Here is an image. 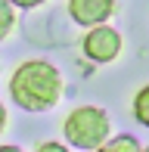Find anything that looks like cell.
<instances>
[{"label": "cell", "instance_id": "277c9868", "mask_svg": "<svg viewBox=\"0 0 149 152\" xmlns=\"http://www.w3.org/2000/svg\"><path fill=\"white\" fill-rule=\"evenodd\" d=\"M112 12H115V0H69V16L87 28L106 25Z\"/></svg>", "mask_w": 149, "mask_h": 152}, {"label": "cell", "instance_id": "52a82bcc", "mask_svg": "<svg viewBox=\"0 0 149 152\" xmlns=\"http://www.w3.org/2000/svg\"><path fill=\"white\" fill-rule=\"evenodd\" d=\"M0 16H3V37H9V31H12V3L9 0L0 3Z\"/></svg>", "mask_w": 149, "mask_h": 152}, {"label": "cell", "instance_id": "3957f363", "mask_svg": "<svg viewBox=\"0 0 149 152\" xmlns=\"http://www.w3.org/2000/svg\"><path fill=\"white\" fill-rule=\"evenodd\" d=\"M81 50H84V56L90 62H99V65H103V62H112L121 53V34L115 31L112 25H99V28L87 31Z\"/></svg>", "mask_w": 149, "mask_h": 152}, {"label": "cell", "instance_id": "8fae6325", "mask_svg": "<svg viewBox=\"0 0 149 152\" xmlns=\"http://www.w3.org/2000/svg\"><path fill=\"white\" fill-rule=\"evenodd\" d=\"M143 152H149V146H146V149H143Z\"/></svg>", "mask_w": 149, "mask_h": 152}, {"label": "cell", "instance_id": "30bf717a", "mask_svg": "<svg viewBox=\"0 0 149 152\" xmlns=\"http://www.w3.org/2000/svg\"><path fill=\"white\" fill-rule=\"evenodd\" d=\"M0 152H22L19 146H9V143H6V146H0Z\"/></svg>", "mask_w": 149, "mask_h": 152}, {"label": "cell", "instance_id": "8992f818", "mask_svg": "<svg viewBox=\"0 0 149 152\" xmlns=\"http://www.w3.org/2000/svg\"><path fill=\"white\" fill-rule=\"evenodd\" d=\"M99 152H143V149H140V143L134 140L131 134H118V137H112Z\"/></svg>", "mask_w": 149, "mask_h": 152}, {"label": "cell", "instance_id": "6da1fadb", "mask_svg": "<svg viewBox=\"0 0 149 152\" xmlns=\"http://www.w3.org/2000/svg\"><path fill=\"white\" fill-rule=\"evenodd\" d=\"M9 96L25 112H47L62 96V75L47 59H28L12 72Z\"/></svg>", "mask_w": 149, "mask_h": 152}, {"label": "cell", "instance_id": "7a4b0ae2", "mask_svg": "<svg viewBox=\"0 0 149 152\" xmlns=\"http://www.w3.org/2000/svg\"><path fill=\"white\" fill-rule=\"evenodd\" d=\"M109 130H112L109 115H106L99 106H78V109H72L65 124H62L65 140H69L74 149H90V152H99L112 140Z\"/></svg>", "mask_w": 149, "mask_h": 152}, {"label": "cell", "instance_id": "ba28073f", "mask_svg": "<svg viewBox=\"0 0 149 152\" xmlns=\"http://www.w3.org/2000/svg\"><path fill=\"white\" fill-rule=\"evenodd\" d=\"M34 152H72L69 146H62V143H53V140H47V143H40V146Z\"/></svg>", "mask_w": 149, "mask_h": 152}, {"label": "cell", "instance_id": "9c48e42d", "mask_svg": "<svg viewBox=\"0 0 149 152\" xmlns=\"http://www.w3.org/2000/svg\"><path fill=\"white\" fill-rule=\"evenodd\" d=\"M12 6H22V10H34V6H40L44 0H9Z\"/></svg>", "mask_w": 149, "mask_h": 152}, {"label": "cell", "instance_id": "5b68a950", "mask_svg": "<svg viewBox=\"0 0 149 152\" xmlns=\"http://www.w3.org/2000/svg\"><path fill=\"white\" fill-rule=\"evenodd\" d=\"M134 118H137V124L149 127V84L140 87L137 96H134Z\"/></svg>", "mask_w": 149, "mask_h": 152}]
</instances>
